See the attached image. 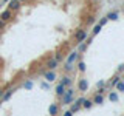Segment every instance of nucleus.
Returning a JSON list of instances; mask_svg holds the SVG:
<instances>
[{
  "instance_id": "6",
  "label": "nucleus",
  "mask_w": 124,
  "mask_h": 116,
  "mask_svg": "<svg viewBox=\"0 0 124 116\" xmlns=\"http://www.w3.org/2000/svg\"><path fill=\"white\" fill-rule=\"evenodd\" d=\"M11 19H13V11H9L8 8H6L5 11H2V14H0V20H2V22L8 23Z\"/></svg>"
},
{
  "instance_id": "19",
  "label": "nucleus",
  "mask_w": 124,
  "mask_h": 116,
  "mask_svg": "<svg viewBox=\"0 0 124 116\" xmlns=\"http://www.w3.org/2000/svg\"><path fill=\"white\" fill-rule=\"evenodd\" d=\"M115 88H116V90H118L119 93H124V80L121 79V80H119V82H118V84H116V85H115Z\"/></svg>"
},
{
  "instance_id": "18",
  "label": "nucleus",
  "mask_w": 124,
  "mask_h": 116,
  "mask_svg": "<svg viewBox=\"0 0 124 116\" xmlns=\"http://www.w3.org/2000/svg\"><path fill=\"white\" fill-rule=\"evenodd\" d=\"M87 42H82V44H79V45H78V50H76V51L78 53H84L85 51V50H87Z\"/></svg>"
},
{
  "instance_id": "3",
  "label": "nucleus",
  "mask_w": 124,
  "mask_h": 116,
  "mask_svg": "<svg viewBox=\"0 0 124 116\" xmlns=\"http://www.w3.org/2000/svg\"><path fill=\"white\" fill-rule=\"evenodd\" d=\"M84 96H81V98H78V99H75L73 101V104H71V107H70V111H71L73 115L76 113V111H79L81 108H82V102H84Z\"/></svg>"
},
{
  "instance_id": "33",
  "label": "nucleus",
  "mask_w": 124,
  "mask_h": 116,
  "mask_svg": "<svg viewBox=\"0 0 124 116\" xmlns=\"http://www.w3.org/2000/svg\"><path fill=\"white\" fill-rule=\"evenodd\" d=\"M19 2H20V3H23V2H28V0H19Z\"/></svg>"
},
{
  "instance_id": "7",
  "label": "nucleus",
  "mask_w": 124,
  "mask_h": 116,
  "mask_svg": "<svg viewBox=\"0 0 124 116\" xmlns=\"http://www.w3.org/2000/svg\"><path fill=\"white\" fill-rule=\"evenodd\" d=\"M45 67H46V70H51V71H54L57 67H59V62H57L54 57H50L48 60H46V64H45Z\"/></svg>"
},
{
  "instance_id": "29",
  "label": "nucleus",
  "mask_w": 124,
  "mask_h": 116,
  "mask_svg": "<svg viewBox=\"0 0 124 116\" xmlns=\"http://www.w3.org/2000/svg\"><path fill=\"white\" fill-rule=\"evenodd\" d=\"M123 71H124V64H121V65L118 67V73H123Z\"/></svg>"
},
{
  "instance_id": "32",
  "label": "nucleus",
  "mask_w": 124,
  "mask_h": 116,
  "mask_svg": "<svg viewBox=\"0 0 124 116\" xmlns=\"http://www.w3.org/2000/svg\"><path fill=\"white\" fill-rule=\"evenodd\" d=\"M3 93H5V90H3V88H0V101H2V98H3Z\"/></svg>"
},
{
  "instance_id": "14",
  "label": "nucleus",
  "mask_w": 124,
  "mask_h": 116,
  "mask_svg": "<svg viewBox=\"0 0 124 116\" xmlns=\"http://www.w3.org/2000/svg\"><path fill=\"white\" fill-rule=\"evenodd\" d=\"M14 91H16V88H9V90H8V91H5V93H3L2 102H5V101H8V99H9L11 96H13V93H14Z\"/></svg>"
},
{
  "instance_id": "10",
  "label": "nucleus",
  "mask_w": 124,
  "mask_h": 116,
  "mask_svg": "<svg viewBox=\"0 0 124 116\" xmlns=\"http://www.w3.org/2000/svg\"><path fill=\"white\" fill-rule=\"evenodd\" d=\"M44 79L46 80V82H53V80H56V73L51 71V70H46V71L44 73Z\"/></svg>"
},
{
  "instance_id": "12",
  "label": "nucleus",
  "mask_w": 124,
  "mask_h": 116,
  "mask_svg": "<svg viewBox=\"0 0 124 116\" xmlns=\"http://www.w3.org/2000/svg\"><path fill=\"white\" fill-rule=\"evenodd\" d=\"M92 101H93V105H101V104H104V96L99 94V93H96Z\"/></svg>"
},
{
  "instance_id": "4",
  "label": "nucleus",
  "mask_w": 124,
  "mask_h": 116,
  "mask_svg": "<svg viewBox=\"0 0 124 116\" xmlns=\"http://www.w3.org/2000/svg\"><path fill=\"white\" fill-rule=\"evenodd\" d=\"M79 56H81V53H78L76 50H75V51H71V53L68 54V57L65 59V64H68V65H75V62L79 59Z\"/></svg>"
},
{
  "instance_id": "8",
  "label": "nucleus",
  "mask_w": 124,
  "mask_h": 116,
  "mask_svg": "<svg viewBox=\"0 0 124 116\" xmlns=\"http://www.w3.org/2000/svg\"><path fill=\"white\" fill-rule=\"evenodd\" d=\"M20 6H22V3L19 2V0H9V2H8V9L9 11H19L20 9Z\"/></svg>"
},
{
  "instance_id": "16",
  "label": "nucleus",
  "mask_w": 124,
  "mask_h": 116,
  "mask_svg": "<svg viewBox=\"0 0 124 116\" xmlns=\"http://www.w3.org/2000/svg\"><path fill=\"white\" fill-rule=\"evenodd\" d=\"M108 99H110V102H118V101H119L118 91H110V94H108Z\"/></svg>"
},
{
  "instance_id": "31",
  "label": "nucleus",
  "mask_w": 124,
  "mask_h": 116,
  "mask_svg": "<svg viewBox=\"0 0 124 116\" xmlns=\"http://www.w3.org/2000/svg\"><path fill=\"white\" fill-rule=\"evenodd\" d=\"M5 25H6L5 22H2V20H0V29H3V28H5Z\"/></svg>"
},
{
  "instance_id": "30",
  "label": "nucleus",
  "mask_w": 124,
  "mask_h": 116,
  "mask_svg": "<svg viewBox=\"0 0 124 116\" xmlns=\"http://www.w3.org/2000/svg\"><path fill=\"white\" fill-rule=\"evenodd\" d=\"M62 116H73V113H71V111H70V110H67V111H65V113L62 115Z\"/></svg>"
},
{
  "instance_id": "27",
  "label": "nucleus",
  "mask_w": 124,
  "mask_h": 116,
  "mask_svg": "<svg viewBox=\"0 0 124 116\" xmlns=\"http://www.w3.org/2000/svg\"><path fill=\"white\" fill-rule=\"evenodd\" d=\"M23 87H25V88H31V87H33V82H31V80H26V82L23 84Z\"/></svg>"
},
{
  "instance_id": "28",
  "label": "nucleus",
  "mask_w": 124,
  "mask_h": 116,
  "mask_svg": "<svg viewBox=\"0 0 124 116\" xmlns=\"http://www.w3.org/2000/svg\"><path fill=\"white\" fill-rule=\"evenodd\" d=\"M104 85H106V82H104V80H99V82L96 84V87H98V90H99V88H104Z\"/></svg>"
},
{
  "instance_id": "21",
  "label": "nucleus",
  "mask_w": 124,
  "mask_h": 116,
  "mask_svg": "<svg viewBox=\"0 0 124 116\" xmlns=\"http://www.w3.org/2000/svg\"><path fill=\"white\" fill-rule=\"evenodd\" d=\"M101 29H102V26H101L99 23H96V25L93 26V31H92V34H93V36H96V34H99V31H101Z\"/></svg>"
},
{
  "instance_id": "11",
  "label": "nucleus",
  "mask_w": 124,
  "mask_h": 116,
  "mask_svg": "<svg viewBox=\"0 0 124 116\" xmlns=\"http://www.w3.org/2000/svg\"><path fill=\"white\" fill-rule=\"evenodd\" d=\"M48 113H50V116H57V113H59V104H51L50 105V108H48Z\"/></svg>"
},
{
  "instance_id": "26",
  "label": "nucleus",
  "mask_w": 124,
  "mask_h": 116,
  "mask_svg": "<svg viewBox=\"0 0 124 116\" xmlns=\"http://www.w3.org/2000/svg\"><path fill=\"white\" fill-rule=\"evenodd\" d=\"M107 22H108V19H107V17H101V20H99V25H101V26H104Z\"/></svg>"
},
{
  "instance_id": "1",
  "label": "nucleus",
  "mask_w": 124,
  "mask_h": 116,
  "mask_svg": "<svg viewBox=\"0 0 124 116\" xmlns=\"http://www.w3.org/2000/svg\"><path fill=\"white\" fill-rule=\"evenodd\" d=\"M73 101H75V88H67L65 93L62 94L61 98V104L62 105H70V104H73Z\"/></svg>"
},
{
  "instance_id": "20",
  "label": "nucleus",
  "mask_w": 124,
  "mask_h": 116,
  "mask_svg": "<svg viewBox=\"0 0 124 116\" xmlns=\"http://www.w3.org/2000/svg\"><path fill=\"white\" fill-rule=\"evenodd\" d=\"M106 17L108 19V20H118V13H116V11H113V13H108Z\"/></svg>"
},
{
  "instance_id": "25",
  "label": "nucleus",
  "mask_w": 124,
  "mask_h": 116,
  "mask_svg": "<svg viewBox=\"0 0 124 116\" xmlns=\"http://www.w3.org/2000/svg\"><path fill=\"white\" fill-rule=\"evenodd\" d=\"M54 59H56V60H57V62H59V64H61V62H62V60H64V56H62V54H61V53H57V54H56V56H54Z\"/></svg>"
},
{
  "instance_id": "35",
  "label": "nucleus",
  "mask_w": 124,
  "mask_h": 116,
  "mask_svg": "<svg viewBox=\"0 0 124 116\" xmlns=\"http://www.w3.org/2000/svg\"><path fill=\"white\" fill-rule=\"evenodd\" d=\"M123 13H124V9H123Z\"/></svg>"
},
{
  "instance_id": "17",
  "label": "nucleus",
  "mask_w": 124,
  "mask_h": 116,
  "mask_svg": "<svg viewBox=\"0 0 124 116\" xmlns=\"http://www.w3.org/2000/svg\"><path fill=\"white\" fill-rule=\"evenodd\" d=\"M92 107H93V101H92V99H84L82 108H85V110H90Z\"/></svg>"
},
{
  "instance_id": "22",
  "label": "nucleus",
  "mask_w": 124,
  "mask_h": 116,
  "mask_svg": "<svg viewBox=\"0 0 124 116\" xmlns=\"http://www.w3.org/2000/svg\"><path fill=\"white\" fill-rule=\"evenodd\" d=\"M95 22H96V17H95V15H88L87 20H85V23H87L88 26H90V25H95Z\"/></svg>"
},
{
  "instance_id": "5",
  "label": "nucleus",
  "mask_w": 124,
  "mask_h": 116,
  "mask_svg": "<svg viewBox=\"0 0 124 116\" xmlns=\"http://www.w3.org/2000/svg\"><path fill=\"white\" fill-rule=\"evenodd\" d=\"M78 90L81 93H85L88 90V80L85 79V77H81V79L78 80Z\"/></svg>"
},
{
  "instance_id": "24",
  "label": "nucleus",
  "mask_w": 124,
  "mask_h": 116,
  "mask_svg": "<svg viewBox=\"0 0 124 116\" xmlns=\"http://www.w3.org/2000/svg\"><path fill=\"white\" fill-rule=\"evenodd\" d=\"M73 68H75V65H68V64H64V71H65V73L71 71Z\"/></svg>"
},
{
  "instance_id": "15",
  "label": "nucleus",
  "mask_w": 124,
  "mask_h": 116,
  "mask_svg": "<svg viewBox=\"0 0 124 116\" xmlns=\"http://www.w3.org/2000/svg\"><path fill=\"white\" fill-rule=\"evenodd\" d=\"M121 79H123L121 76H119V74H116V76H113V77H112V79H110V82H108V85H110V87L113 88V87H115V85L118 84V82H119V80H121Z\"/></svg>"
},
{
  "instance_id": "9",
  "label": "nucleus",
  "mask_w": 124,
  "mask_h": 116,
  "mask_svg": "<svg viewBox=\"0 0 124 116\" xmlns=\"http://www.w3.org/2000/svg\"><path fill=\"white\" fill-rule=\"evenodd\" d=\"M59 84H62L65 88H70V87H71V84H73V79H71V77H70L68 74H64V76H62V79H61V82H59Z\"/></svg>"
},
{
  "instance_id": "23",
  "label": "nucleus",
  "mask_w": 124,
  "mask_h": 116,
  "mask_svg": "<svg viewBox=\"0 0 124 116\" xmlns=\"http://www.w3.org/2000/svg\"><path fill=\"white\" fill-rule=\"evenodd\" d=\"M85 68H87V67H85V62L84 60H79V62H78V70H79L81 73H84Z\"/></svg>"
},
{
  "instance_id": "34",
  "label": "nucleus",
  "mask_w": 124,
  "mask_h": 116,
  "mask_svg": "<svg viewBox=\"0 0 124 116\" xmlns=\"http://www.w3.org/2000/svg\"><path fill=\"white\" fill-rule=\"evenodd\" d=\"M3 2H9V0H3Z\"/></svg>"
},
{
  "instance_id": "13",
  "label": "nucleus",
  "mask_w": 124,
  "mask_h": 116,
  "mask_svg": "<svg viewBox=\"0 0 124 116\" xmlns=\"http://www.w3.org/2000/svg\"><path fill=\"white\" fill-rule=\"evenodd\" d=\"M65 90H67V88H65L62 84H57L56 88H54V91H56V96H57V98H62V94L65 93Z\"/></svg>"
},
{
  "instance_id": "2",
  "label": "nucleus",
  "mask_w": 124,
  "mask_h": 116,
  "mask_svg": "<svg viewBox=\"0 0 124 116\" xmlns=\"http://www.w3.org/2000/svg\"><path fill=\"white\" fill-rule=\"evenodd\" d=\"M73 39H75V44L79 45L82 44V42L87 40V29H82V28H78L75 31V36H73Z\"/></svg>"
}]
</instances>
